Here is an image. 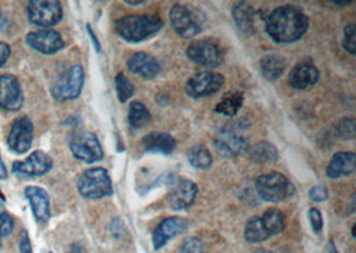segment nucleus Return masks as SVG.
<instances>
[{
  "label": "nucleus",
  "instance_id": "34",
  "mask_svg": "<svg viewBox=\"0 0 356 253\" xmlns=\"http://www.w3.org/2000/svg\"><path fill=\"white\" fill-rule=\"evenodd\" d=\"M14 231V219L8 212H0V238H7Z\"/></svg>",
  "mask_w": 356,
  "mask_h": 253
},
{
  "label": "nucleus",
  "instance_id": "26",
  "mask_svg": "<svg viewBox=\"0 0 356 253\" xmlns=\"http://www.w3.org/2000/svg\"><path fill=\"white\" fill-rule=\"evenodd\" d=\"M244 103V94L242 91H231L222 97V100L215 107V111L226 116H235L242 108Z\"/></svg>",
  "mask_w": 356,
  "mask_h": 253
},
{
  "label": "nucleus",
  "instance_id": "32",
  "mask_svg": "<svg viewBox=\"0 0 356 253\" xmlns=\"http://www.w3.org/2000/svg\"><path fill=\"white\" fill-rule=\"evenodd\" d=\"M344 39H343V47L344 49L351 54V55H355V24H348L344 31Z\"/></svg>",
  "mask_w": 356,
  "mask_h": 253
},
{
  "label": "nucleus",
  "instance_id": "12",
  "mask_svg": "<svg viewBox=\"0 0 356 253\" xmlns=\"http://www.w3.org/2000/svg\"><path fill=\"white\" fill-rule=\"evenodd\" d=\"M26 43L43 55H55L65 47L62 35L55 30H39L27 33Z\"/></svg>",
  "mask_w": 356,
  "mask_h": 253
},
{
  "label": "nucleus",
  "instance_id": "36",
  "mask_svg": "<svg viewBox=\"0 0 356 253\" xmlns=\"http://www.w3.org/2000/svg\"><path fill=\"white\" fill-rule=\"evenodd\" d=\"M203 252V244L199 238H188L184 240V243L180 247V253H202Z\"/></svg>",
  "mask_w": 356,
  "mask_h": 253
},
{
  "label": "nucleus",
  "instance_id": "45",
  "mask_svg": "<svg viewBox=\"0 0 356 253\" xmlns=\"http://www.w3.org/2000/svg\"><path fill=\"white\" fill-rule=\"evenodd\" d=\"M353 1H335V4L337 6H348V4H351Z\"/></svg>",
  "mask_w": 356,
  "mask_h": 253
},
{
  "label": "nucleus",
  "instance_id": "38",
  "mask_svg": "<svg viewBox=\"0 0 356 253\" xmlns=\"http://www.w3.org/2000/svg\"><path fill=\"white\" fill-rule=\"evenodd\" d=\"M20 253H33L31 240L27 234V231H23L20 235V243H19Z\"/></svg>",
  "mask_w": 356,
  "mask_h": 253
},
{
  "label": "nucleus",
  "instance_id": "1",
  "mask_svg": "<svg viewBox=\"0 0 356 253\" xmlns=\"http://www.w3.org/2000/svg\"><path fill=\"white\" fill-rule=\"evenodd\" d=\"M308 17L293 6L276 7L266 17V32L276 43H293L305 36Z\"/></svg>",
  "mask_w": 356,
  "mask_h": 253
},
{
  "label": "nucleus",
  "instance_id": "2",
  "mask_svg": "<svg viewBox=\"0 0 356 253\" xmlns=\"http://www.w3.org/2000/svg\"><path fill=\"white\" fill-rule=\"evenodd\" d=\"M163 20L155 15L123 16L115 22V31L129 43H140L162 30Z\"/></svg>",
  "mask_w": 356,
  "mask_h": 253
},
{
  "label": "nucleus",
  "instance_id": "7",
  "mask_svg": "<svg viewBox=\"0 0 356 253\" xmlns=\"http://www.w3.org/2000/svg\"><path fill=\"white\" fill-rule=\"evenodd\" d=\"M225 84V76L219 72L202 71L186 81L184 91L193 99H202L216 94Z\"/></svg>",
  "mask_w": 356,
  "mask_h": 253
},
{
  "label": "nucleus",
  "instance_id": "3",
  "mask_svg": "<svg viewBox=\"0 0 356 253\" xmlns=\"http://www.w3.org/2000/svg\"><path fill=\"white\" fill-rule=\"evenodd\" d=\"M78 192L86 200H99L113 195V180L104 168L86 170L78 179Z\"/></svg>",
  "mask_w": 356,
  "mask_h": 253
},
{
  "label": "nucleus",
  "instance_id": "16",
  "mask_svg": "<svg viewBox=\"0 0 356 253\" xmlns=\"http://www.w3.org/2000/svg\"><path fill=\"white\" fill-rule=\"evenodd\" d=\"M213 147L222 158H236L243 154L245 140L238 132L226 128L216 135L213 139Z\"/></svg>",
  "mask_w": 356,
  "mask_h": 253
},
{
  "label": "nucleus",
  "instance_id": "18",
  "mask_svg": "<svg viewBox=\"0 0 356 253\" xmlns=\"http://www.w3.org/2000/svg\"><path fill=\"white\" fill-rule=\"evenodd\" d=\"M24 196L29 200L35 220L46 224L51 219L49 195L47 190L38 186H30L24 190Z\"/></svg>",
  "mask_w": 356,
  "mask_h": 253
},
{
  "label": "nucleus",
  "instance_id": "44",
  "mask_svg": "<svg viewBox=\"0 0 356 253\" xmlns=\"http://www.w3.org/2000/svg\"><path fill=\"white\" fill-rule=\"evenodd\" d=\"M127 4H130V6H142V4H145V1H126Z\"/></svg>",
  "mask_w": 356,
  "mask_h": 253
},
{
  "label": "nucleus",
  "instance_id": "30",
  "mask_svg": "<svg viewBox=\"0 0 356 253\" xmlns=\"http://www.w3.org/2000/svg\"><path fill=\"white\" fill-rule=\"evenodd\" d=\"M149 120H151V113L147 110L146 106L142 104L140 101H132L130 112H129L130 126L135 129H139L146 126Z\"/></svg>",
  "mask_w": 356,
  "mask_h": 253
},
{
  "label": "nucleus",
  "instance_id": "19",
  "mask_svg": "<svg viewBox=\"0 0 356 253\" xmlns=\"http://www.w3.org/2000/svg\"><path fill=\"white\" fill-rule=\"evenodd\" d=\"M129 70L143 79H154L161 74V63L156 58L148 55L146 52H136L129 60Z\"/></svg>",
  "mask_w": 356,
  "mask_h": 253
},
{
  "label": "nucleus",
  "instance_id": "15",
  "mask_svg": "<svg viewBox=\"0 0 356 253\" xmlns=\"http://www.w3.org/2000/svg\"><path fill=\"white\" fill-rule=\"evenodd\" d=\"M197 196V186L187 179H174L167 203L175 211L187 209L193 206Z\"/></svg>",
  "mask_w": 356,
  "mask_h": 253
},
{
  "label": "nucleus",
  "instance_id": "21",
  "mask_svg": "<svg viewBox=\"0 0 356 253\" xmlns=\"http://www.w3.org/2000/svg\"><path fill=\"white\" fill-rule=\"evenodd\" d=\"M142 148L149 154H162L171 155L177 148V140L164 132H151L142 139Z\"/></svg>",
  "mask_w": 356,
  "mask_h": 253
},
{
  "label": "nucleus",
  "instance_id": "4",
  "mask_svg": "<svg viewBox=\"0 0 356 253\" xmlns=\"http://www.w3.org/2000/svg\"><path fill=\"white\" fill-rule=\"evenodd\" d=\"M255 186L260 197L270 203H280L295 192L293 184L280 172L261 174L257 179Z\"/></svg>",
  "mask_w": 356,
  "mask_h": 253
},
{
  "label": "nucleus",
  "instance_id": "20",
  "mask_svg": "<svg viewBox=\"0 0 356 253\" xmlns=\"http://www.w3.org/2000/svg\"><path fill=\"white\" fill-rule=\"evenodd\" d=\"M289 80L292 88L305 91L319 81V70L311 63L296 64L290 72Z\"/></svg>",
  "mask_w": 356,
  "mask_h": 253
},
{
  "label": "nucleus",
  "instance_id": "23",
  "mask_svg": "<svg viewBox=\"0 0 356 253\" xmlns=\"http://www.w3.org/2000/svg\"><path fill=\"white\" fill-rule=\"evenodd\" d=\"M232 16L236 27L244 33H254L255 32V11L247 3H239L234 7Z\"/></svg>",
  "mask_w": 356,
  "mask_h": 253
},
{
  "label": "nucleus",
  "instance_id": "22",
  "mask_svg": "<svg viewBox=\"0 0 356 253\" xmlns=\"http://www.w3.org/2000/svg\"><path fill=\"white\" fill-rule=\"evenodd\" d=\"M355 172V154L354 152H338L335 154L328 167L327 176L330 179H340Z\"/></svg>",
  "mask_w": 356,
  "mask_h": 253
},
{
  "label": "nucleus",
  "instance_id": "25",
  "mask_svg": "<svg viewBox=\"0 0 356 253\" xmlns=\"http://www.w3.org/2000/svg\"><path fill=\"white\" fill-rule=\"evenodd\" d=\"M284 70H286L284 58L275 54L267 55L260 60V71L268 81H275L279 79L283 75Z\"/></svg>",
  "mask_w": 356,
  "mask_h": 253
},
{
  "label": "nucleus",
  "instance_id": "13",
  "mask_svg": "<svg viewBox=\"0 0 356 253\" xmlns=\"http://www.w3.org/2000/svg\"><path fill=\"white\" fill-rule=\"evenodd\" d=\"M170 22L179 36L184 39H194L202 32V27L191 10L181 4L172 6L170 11Z\"/></svg>",
  "mask_w": 356,
  "mask_h": 253
},
{
  "label": "nucleus",
  "instance_id": "40",
  "mask_svg": "<svg viewBox=\"0 0 356 253\" xmlns=\"http://www.w3.org/2000/svg\"><path fill=\"white\" fill-rule=\"evenodd\" d=\"M87 32H88V35H90V38H91V42H92V44H94V47H95V51L100 52L102 46H100V43H99V40H97V35H95V32H94L92 27H91L90 24H87Z\"/></svg>",
  "mask_w": 356,
  "mask_h": 253
},
{
  "label": "nucleus",
  "instance_id": "11",
  "mask_svg": "<svg viewBox=\"0 0 356 253\" xmlns=\"http://www.w3.org/2000/svg\"><path fill=\"white\" fill-rule=\"evenodd\" d=\"M54 161L43 151H33L24 160H17L13 164V174L22 177H39L51 171Z\"/></svg>",
  "mask_w": 356,
  "mask_h": 253
},
{
  "label": "nucleus",
  "instance_id": "33",
  "mask_svg": "<svg viewBox=\"0 0 356 253\" xmlns=\"http://www.w3.org/2000/svg\"><path fill=\"white\" fill-rule=\"evenodd\" d=\"M338 136L343 140L353 139L355 136L354 119H343L338 124Z\"/></svg>",
  "mask_w": 356,
  "mask_h": 253
},
{
  "label": "nucleus",
  "instance_id": "24",
  "mask_svg": "<svg viewBox=\"0 0 356 253\" xmlns=\"http://www.w3.org/2000/svg\"><path fill=\"white\" fill-rule=\"evenodd\" d=\"M250 158L257 164L270 165V164H275L277 161L279 152L273 142H260L252 145L250 151Z\"/></svg>",
  "mask_w": 356,
  "mask_h": 253
},
{
  "label": "nucleus",
  "instance_id": "8",
  "mask_svg": "<svg viewBox=\"0 0 356 253\" xmlns=\"http://www.w3.org/2000/svg\"><path fill=\"white\" fill-rule=\"evenodd\" d=\"M70 149L74 158L87 164L97 163L104 156L103 148L94 132H81L74 136L70 142Z\"/></svg>",
  "mask_w": 356,
  "mask_h": 253
},
{
  "label": "nucleus",
  "instance_id": "9",
  "mask_svg": "<svg viewBox=\"0 0 356 253\" xmlns=\"http://www.w3.org/2000/svg\"><path fill=\"white\" fill-rule=\"evenodd\" d=\"M186 55L193 63L206 68H216L223 62L222 49L215 42L209 39L193 42L186 49Z\"/></svg>",
  "mask_w": 356,
  "mask_h": 253
},
{
  "label": "nucleus",
  "instance_id": "41",
  "mask_svg": "<svg viewBox=\"0 0 356 253\" xmlns=\"http://www.w3.org/2000/svg\"><path fill=\"white\" fill-rule=\"evenodd\" d=\"M7 177H8V171H7L6 164H4L1 155H0V180H6Z\"/></svg>",
  "mask_w": 356,
  "mask_h": 253
},
{
  "label": "nucleus",
  "instance_id": "39",
  "mask_svg": "<svg viewBox=\"0 0 356 253\" xmlns=\"http://www.w3.org/2000/svg\"><path fill=\"white\" fill-rule=\"evenodd\" d=\"M11 56V47L6 42H0V68L4 67Z\"/></svg>",
  "mask_w": 356,
  "mask_h": 253
},
{
  "label": "nucleus",
  "instance_id": "43",
  "mask_svg": "<svg viewBox=\"0 0 356 253\" xmlns=\"http://www.w3.org/2000/svg\"><path fill=\"white\" fill-rule=\"evenodd\" d=\"M330 253H339L337 247H335V244H334V241H330Z\"/></svg>",
  "mask_w": 356,
  "mask_h": 253
},
{
  "label": "nucleus",
  "instance_id": "37",
  "mask_svg": "<svg viewBox=\"0 0 356 253\" xmlns=\"http://www.w3.org/2000/svg\"><path fill=\"white\" fill-rule=\"evenodd\" d=\"M327 197H328V192L323 186H315L309 190V199L316 203H322L324 200H327Z\"/></svg>",
  "mask_w": 356,
  "mask_h": 253
},
{
  "label": "nucleus",
  "instance_id": "29",
  "mask_svg": "<svg viewBox=\"0 0 356 253\" xmlns=\"http://www.w3.org/2000/svg\"><path fill=\"white\" fill-rule=\"evenodd\" d=\"M244 238L248 243H261L271 238L270 234L266 231L260 216H254L245 222L244 228Z\"/></svg>",
  "mask_w": 356,
  "mask_h": 253
},
{
  "label": "nucleus",
  "instance_id": "14",
  "mask_svg": "<svg viewBox=\"0 0 356 253\" xmlns=\"http://www.w3.org/2000/svg\"><path fill=\"white\" fill-rule=\"evenodd\" d=\"M24 96L17 76L11 74L0 75V108L17 112L23 107Z\"/></svg>",
  "mask_w": 356,
  "mask_h": 253
},
{
  "label": "nucleus",
  "instance_id": "10",
  "mask_svg": "<svg viewBox=\"0 0 356 253\" xmlns=\"http://www.w3.org/2000/svg\"><path fill=\"white\" fill-rule=\"evenodd\" d=\"M33 140V120L29 116H20L13 123L7 138V145L11 152L24 155L31 149Z\"/></svg>",
  "mask_w": 356,
  "mask_h": 253
},
{
  "label": "nucleus",
  "instance_id": "17",
  "mask_svg": "<svg viewBox=\"0 0 356 253\" xmlns=\"http://www.w3.org/2000/svg\"><path fill=\"white\" fill-rule=\"evenodd\" d=\"M187 228H188V222L183 218H167L154 231V235H152L154 250L159 251L168 243V240L184 234Z\"/></svg>",
  "mask_w": 356,
  "mask_h": 253
},
{
  "label": "nucleus",
  "instance_id": "46",
  "mask_svg": "<svg viewBox=\"0 0 356 253\" xmlns=\"http://www.w3.org/2000/svg\"><path fill=\"white\" fill-rule=\"evenodd\" d=\"M0 212H4V197H0Z\"/></svg>",
  "mask_w": 356,
  "mask_h": 253
},
{
  "label": "nucleus",
  "instance_id": "35",
  "mask_svg": "<svg viewBox=\"0 0 356 253\" xmlns=\"http://www.w3.org/2000/svg\"><path fill=\"white\" fill-rule=\"evenodd\" d=\"M308 219L315 234H321L323 229V216L318 208H311L308 211Z\"/></svg>",
  "mask_w": 356,
  "mask_h": 253
},
{
  "label": "nucleus",
  "instance_id": "6",
  "mask_svg": "<svg viewBox=\"0 0 356 253\" xmlns=\"http://www.w3.org/2000/svg\"><path fill=\"white\" fill-rule=\"evenodd\" d=\"M83 85L84 70L81 65L76 64L72 65L60 79H58L51 90V94L58 101L75 100L81 96Z\"/></svg>",
  "mask_w": 356,
  "mask_h": 253
},
{
  "label": "nucleus",
  "instance_id": "27",
  "mask_svg": "<svg viewBox=\"0 0 356 253\" xmlns=\"http://www.w3.org/2000/svg\"><path fill=\"white\" fill-rule=\"evenodd\" d=\"M260 219H261L266 231L270 234V236H275L284 231L286 218H284L283 212L279 211L277 208L267 209Z\"/></svg>",
  "mask_w": 356,
  "mask_h": 253
},
{
  "label": "nucleus",
  "instance_id": "42",
  "mask_svg": "<svg viewBox=\"0 0 356 253\" xmlns=\"http://www.w3.org/2000/svg\"><path fill=\"white\" fill-rule=\"evenodd\" d=\"M6 24H7V20H6L4 15L1 14V11H0V30H3L6 27Z\"/></svg>",
  "mask_w": 356,
  "mask_h": 253
},
{
  "label": "nucleus",
  "instance_id": "31",
  "mask_svg": "<svg viewBox=\"0 0 356 253\" xmlns=\"http://www.w3.org/2000/svg\"><path fill=\"white\" fill-rule=\"evenodd\" d=\"M115 88H116V95H118L120 103H127L132 95L135 94V85L131 83L130 79L123 72L116 75Z\"/></svg>",
  "mask_w": 356,
  "mask_h": 253
},
{
  "label": "nucleus",
  "instance_id": "5",
  "mask_svg": "<svg viewBox=\"0 0 356 253\" xmlns=\"http://www.w3.org/2000/svg\"><path fill=\"white\" fill-rule=\"evenodd\" d=\"M27 14L33 26L49 30L62 20L63 10L58 0H33L29 3Z\"/></svg>",
  "mask_w": 356,
  "mask_h": 253
},
{
  "label": "nucleus",
  "instance_id": "28",
  "mask_svg": "<svg viewBox=\"0 0 356 253\" xmlns=\"http://www.w3.org/2000/svg\"><path fill=\"white\" fill-rule=\"evenodd\" d=\"M187 158L190 164L196 170H209L212 165V155L210 149H207L202 144L191 147L187 152Z\"/></svg>",
  "mask_w": 356,
  "mask_h": 253
}]
</instances>
